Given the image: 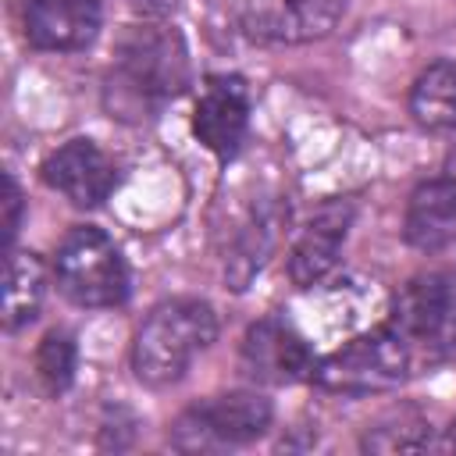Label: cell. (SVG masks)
<instances>
[{"label": "cell", "instance_id": "cell-1", "mask_svg": "<svg viewBox=\"0 0 456 456\" xmlns=\"http://www.w3.org/2000/svg\"><path fill=\"white\" fill-rule=\"evenodd\" d=\"M189 82V57L178 32L164 25L128 28L107 78V107L118 118H146L164 96Z\"/></svg>", "mask_w": 456, "mask_h": 456}, {"label": "cell", "instance_id": "cell-2", "mask_svg": "<svg viewBox=\"0 0 456 456\" xmlns=\"http://www.w3.org/2000/svg\"><path fill=\"white\" fill-rule=\"evenodd\" d=\"M217 338V317L203 299H167L150 310L132 342L135 378L146 385L178 381L189 363Z\"/></svg>", "mask_w": 456, "mask_h": 456}, {"label": "cell", "instance_id": "cell-3", "mask_svg": "<svg viewBox=\"0 0 456 456\" xmlns=\"http://www.w3.org/2000/svg\"><path fill=\"white\" fill-rule=\"evenodd\" d=\"M388 328L410 349L413 370L456 349V274L431 271L406 281L392 299Z\"/></svg>", "mask_w": 456, "mask_h": 456}, {"label": "cell", "instance_id": "cell-4", "mask_svg": "<svg viewBox=\"0 0 456 456\" xmlns=\"http://www.w3.org/2000/svg\"><path fill=\"white\" fill-rule=\"evenodd\" d=\"M413 370L410 349L403 338L385 324L378 331L349 338L342 349L328 353L321 363H314V381L324 392L338 395H370V392H388L399 388Z\"/></svg>", "mask_w": 456, "mask_h": 456}, {"label": "cell", "instance_id": "cell-5", "mask_svg": "<svg viewBox=\"0 0 456 456\" xmlns=\"http://www.w3.org/2000/svg\"><path fill=\"white\" fill-rule=\"evenodd\" d=\"M53 278L64 299L75 306H118L128 296V271L118 246L93 224H78L64 235Z\"/></svg>", "mask_w": 456, "mask_h": 456}, {"label": "cell", "instance_id": "cell-6", "mask_svg": "<svg viewBox=\"0 0 456 456\" xmlns=\"http://www.w3.org/2000/svg\"><path fill=\"white\" fill-rule=\"evenodd\" d=\"M271 403L256 392H224L189 406L171 424V445L182 452H214L224 445L256 442L271 428Z\"/></svg>", "mask_w": 456, "mask_h": 456}, {"label": "cell", "instance_id": "cell-7", "mask_svg": "<svg viewBox=\"0 0 456 456\" xmlns=\"http://www.w3.org/2000/svg\"><path fill=\"white\" fill-rule=\"evenodd\" d=\"M239 367L246 378L260 385H292L314 374V356L306 338L285 324L281 317H264L249 324L239 353Z\"/></svg>", "mask_w": 456, "mask_h": 456}, {"label": "cell", "instance_id": "cell-8", "mask_svg": "<svg viewBox=\"0 0 456 456\" xmlns=\"http://www.w3.org/2000/svg\"><path fill=\"white\" fill-rule=\"evenodd\" d=\"M349 0H246L242 28L267 43H310L328 36Z\"/></svg>", "mask_w": 456, "mask_h": 456}, {"label": "cell", "instance_id": "cell-9", "mask_svg": "<svg viewBox=\"0 0 456 456\" xmlns=\"http://www.w3.org/2000/svg\"><path fill=\"white\" fill-rule=\"evenodd\" d=\"M249 128V93L246 82L235 75H210L200 100H196V118L192 132L196 139L217 153V157H235Z\"/></svg>", "mask_w": 456, "mask_h": 456}, {"label": "cell", "instance_id": "cell-10", "mask_svg": "<svg viewBox=\"0 0 456 456\" xmlns=\"http://www.w3.org/2000/svg\"><path fill=\"white\" fill-rule=\"evenodd\" d=\"M43 182L57 189L64 200H71L75 207H100L110 196L118 171L93 139H71L46 157Z\"/></svg>", "mask_w": 456, "mask_h": 456}, {"label": "cell", "instance_id": "cell-11", "mask_svg": "<svg viewBox=\"0 0 456 456\" xmlns=\"http://www.w3.org/2000/svg\"><path fill=\"white\" fill-rule=\"evenodd\" d=\"M100 18V0H28L25 36L36 50L71 53L96 39Z\"/></svg>", "mask_w": 456, "mask_h": 456}, {"label": "cell", "instance_id": "cell-12", "mask_svg": "<svg viewBox=\"0 0 456 456\" xmlns=\"http://www.w3.org/2000/svg\"><path fill=\"white\" fill-rule=\"evenodd\" d=\"M353 221V207L349 203H328L321 207L306 232L296 239L292 246V256H289V274L299 289H310L317 285L338 260V249H342V239H346V228Z\"/></svg>", "mask_w": 456, "mask_h": 456}, {"label": "cell", "instance_id": "cell-13", "mask_svg": "<svg viewBox=\"0 0 456 456\" xmlns=\"http://www.w3.org/2000/svg\"><path fill=\"white\" fill-rule=\"evenodd\" d=\"M403 235L413 249L435 253L456 242V182L452 178H431L420 182L406 203V224Z\"/></svg>", "mask_w": 456, "mask_h": 456}, {"label": "cell", "instance_id": "cell-14", "mask_svg": "<svg viewBox=\"0 0 456 456\" xmlns=\"http://www.w3.org/2000/svg\"><path fill=\"white\" fill-rule=\"evenodd\" d=\"M410 114L424 132L456 139V61H438L410 89Z\"/></svg>", "mask_w": 456, "mask_h": 456}, {"label": "cell", "instance_id": "cell-15", "mask_svg": "<svg viewBox=\"0 0 456 456\" xmlns=\"http://www.w3.org/2000/svg\"><path fill=\"white\" fill-rule=\"evenodd\" d=\"M46 296V267L36 253L11 249L7 274H4V328L18 331L21 324L36 321Z\"/></svg>", "mask_w": 456, "mask_h": 456}, {"label": "cell", "instance_id": "cell-16", "mask_svg": "<svg viewBox=\"0 0 456 456\" xmlns=\"http://www.w3.org/2000/svg\"><path fill=\"white\" fill-rule=\"evenodd\" d=\"M428 442H431V428L413 410L388 413L363 435L367 452H413V449H428Z\"/></svg>", "mask_w": 456, "mask_h": 456}, {"label": "cell", "instance_id": "cell-17", "mask_svg": "<svg viewBox=\"0 0 456 456\" xmlns=\"http://www.w3.org/2000/svg\"><path fill=\"white\" fill-rule=\"evenodd\" d=\"M75 360H78V353H75V342H71V335H64V331H50L43 342H39V349H36V374H39V381L46 385V392H64L68 385H71V378H75Z\"/></svg>", "mask_w": 456, "mask_h": 456}, {"label": "cell", "instance_id": "cell-18", "mask_svg": "<svg viewBox=\"0 0 456 456\" xmlns=\"http://www.w3.org/2000/svg\"><path fill=\"white\" fill-rule=\"evenodd\" d=\"M0 207H4V221H0L4 242L11 246L14 235H18V224H21V189H18V182H14L11 171L4 175V200H0Z\"/></svg>", "mask_w": 456, "mask_h": 456}, {"label": "cell", "instance_id": "cell-19", "mask_svg": "<svg viewBox=\"0 0 456 456\" xmlns=\"http://www.w3.org/2000/svg\"><path fill=\"white\" fill-rule=\"evenodd\" d=\"M445 178L456 182V153H449V160H445Z\"/></svg>", "mask_w": 456, "mask_h": 456}, {"label": "cell", "instance_id": "cell-20", "mask_svg": "<svg viewBox=\"0 0 456 456\" xmlns=\"http://www.w3.org/2000/svg\"><path fill=\"white\" fill-rule=\"evenodd\" d=\"M449 445L456 449V424H452V431H449Z\"/></svg>", "mask_w": 456, "mask_h": 456}]
</instances>
